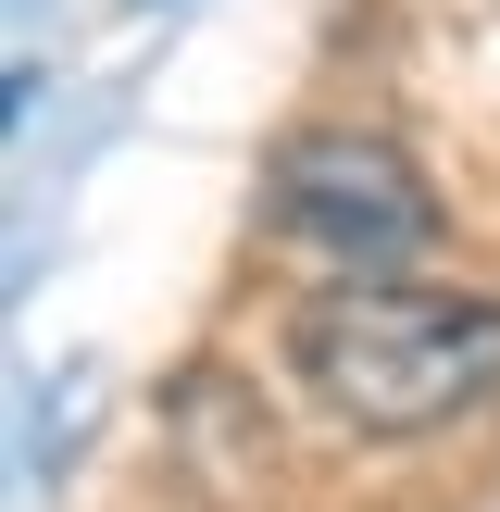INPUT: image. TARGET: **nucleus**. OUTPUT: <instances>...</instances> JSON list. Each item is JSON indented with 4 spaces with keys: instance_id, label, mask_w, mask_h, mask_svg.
Listing matches in <instances>:
<instances>
[{
    "instance_id": "1",
    "label": "nucleus",
    "mask_w": 500,
    "mask_h": 512,
    "mask_svg": "<svg viewBox=\"0 0 500 512\" xmlns=\"http://www.w3.org/2000/svg\"><path fill=\"white\" fill-rule=\"evenodd\" d=\"M288 375L350 438H425V425L500 400V300H475V288H388V275L313 288L300 325H288Z\"/></svg>"
},
{
    "instance_id": "2",
    "label": "nucleus",
    "mask_w": 500,
    "mask_h": 512,
    "mask_svg": "<svg viewBox=\"0 0 500 512\" xmlns=\"http://www.w3.org/2000/svg\"><path fill=\"white\" fill-rule=\"evenodd\" d=\"M275 225L300 250H325L338 275H388V263H413L438 238V188L375 125H313V138L275 150Z\"/></svg>"
}]
</instances>
